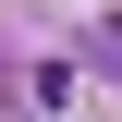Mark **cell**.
<instances>
[{"instance_id":"1","label":"cell","mask_w":122,"mask_h":122,"mask_svg":"<svg viewBox=\"0 0 122 122\" xmlns=\"http://www.w3.org/2000/svg\"><path fill=\"white\" fill-rule=\"evenodd\" d=\"M86 61H98V73H122V12H110V25H86Z\"/></svg>"}]
</instances>
